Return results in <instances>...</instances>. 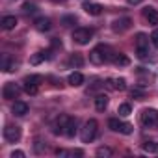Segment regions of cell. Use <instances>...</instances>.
<instances>
[{
    "instance_id": "35",
    "label": "cell",
    "mask_w": 158,
    "mask_h": 158,
    "mask_svg": "<svg viewBox=\"0 0 158 158\" xmlns=\"http://www.w3.org/2000/svg\"><path fill=\"white\" fill-rule=\"evenodd\" d=\"M52 47H54V48H58V47L61 48V41H58V39H52Z\"/></svg>"
},
{
    "instance_id": "33",
    "label": "cell",
    "mask_w": 158,
    "mask_h": 158,
    "mask_svg": "<svg viewBox=\"0 0 158 158\" xmlns=\"http://www.w3.org/2000/svg\"><path fill=\"white\" fill-rule=\"evenodd\" d=\"M11 158H24V152L23 151H13L11 152Z\"/></svg>"
},
{
    "instance_id": "29",
    "label": "cell",
    "mask_w": 158,
    "mask_h": 158,
    "mask_svg": "<svg viewBox=\"0 0 158 158\" xmlns=\"http://www.w3.org/2000/svg\"><path fill=\"white\" fill-rule=\"evenodd\" d=\"M15 67H17V63H15V61H10V63H8V61H4V69H6L8 73H13V71H15Z\"/></svg>"
},
{
    "instance_id": "32",
    "label": "cell",
    "mask_w": 158,
    "mask_h": 158,
    "mask_svg": "<svg viewBox=\"0 0 158 158\" xmlns=\"http://www.w3.org/2000/svg\"><path fill=\"white\" fill-rule=\"evenodd\" d=\"M121 132H123V134H132V125H130V123H125Z\"/></svg>"
},
{
    "instance_id": "7",
    "label": "cell",
    "mask_w": 158,
    "mask_h": 158,
    "mask_svg": "<svg viewBox=\"0 0 158 158\" xmlns=\"http://www.w3.org/2000/svg\"><path fill=\"white\" fill-rule=\"evenodd\" d=\"M4 138L8 139V141H11V143H15V141H19L21 139V128L19 127H6L4 128Z\"/></svg>"
},
{
    "instance_id": "11",
    "label": "cell",
    "mask_w": 158,
    "mask_h": 158,
    "mask_svg": "<svg viewBox=\"0 0 158 158\" xmlns=\"http://www.w3.org/2000/svg\"><path fill=\"white\" fill-rule=\"evenodd\" d=\"M50 58V52H35V54H32L30 56V65H39L41 61H45V60H48Z\"/></svg>"
},
{
    "instance_id": "4",
    "label": "cell",
    "mask_w": 158,
    "mask_h": 158,
    "mask_svg": "<svg viewBox=\"0 0 158 158\" xmlns=\"http://www.w3.org/2000/svg\"><path fill=\"white\" fill-rule=\"evenodd\" d=\"M91 35H93V32L89 28H76L73 32V41L78 43V45H88L89 39H91Z\"/></svg>"
},
{
    "instance_id": "26",
    "label": "cell",
    "mask_w": 158,
    "mask_h": 158,
    "mask_svg": "<svg viewBox=\"0 0 158 158\" xmlns=\"http://www.w3.org/2000/svg\"><path fill=\"white\" fill-rule=\"evenodd\" d=\"M23 11H24V13L28 15V13H35V11H37V8H35L34 4H30V2H26V4L23 6Z\"/></svg>"
},
{
    "instance_id": "18",
    "label": "cell",
    "mask_w": 158,
    "mask_h": 158,
    "mask_svg": "<svg viewBox=\"0 0 158 158\" xmlns=\"http://www.w3.org/2000/svg\"><path fill=\"white\" fill-rule=\"evenodd\" d=\"M67 65H71V67H82L84 65V60H82L80 54H71L69 60H67Z\"/></svg>"
},
{
    "instance_id": "2",
    "label": "cell",
    "mask_w": 158,
    "mask_h": 158,
    "mask_svg": "<svg viewBox=\"0 0 158 158\" xmlns=\"http://www.w3.org/2000/svg\"><path fill=\"white\" fill-rule=\"evenodd\" d=\"M43 84V76L41 74H30L26 76L24 80H23V86H24V91L28 95H35L39 91V86Z\"/></svg>"
},
{
    "instance_id": "12",
    "label": "cell",
    "mask_w": 158,
    "mask_h": 158,
    "mask_svg": "<svg viewBox=\"0 0 158 158\" xmlns=\"http://www.w3.org/2000/svg\"><path fill=\"white\" fill-rule=\"evenodd\" d=\"M69 84L73 86V88H78V86H82L84 84V74L82 73H71L69 74Z\"/></svg>"
},
{
    "instance_id": "25",
    "label": "cell",
    "mask_w": 158,
    "mask_h": 158,
    "mask_svg": "<svg viewBox=\"0 0 158 158\" xmlns=\"http://www.w3.org/2000/svg\"><path fill=\"white\" fill-rule=\"evenodd\" d=\"M97 156H112V149L110 147H99L97 149Z\"/></svg>"
},
{
    "instance_id": "9",
    "label": "cell",
    "mask_w": 158,
    "mask_h": 158,
    "mask_svg": "<svg viewBox=\"0 0 158 158\" xmlns=\"http://www.w3.org/2000/svg\"><path fill=\"white\" fill-rule=\"evenodd\" d=\"M143 17L149 21V24H158V10H154V8H145V10H143Z\"/></svg>"
},
{
    "instance_id": "5",
    "label": "cell",
    "mask_w": 158,
    "mask_h": 158,
    "mask_svg": "<svg viewBox=\"0 0 158 158\" xmlns=\"http://www.w3.org/2000/svg\"><path fill=\"white\" fill-rule=\"evenodd\" d=\"M156 123H158V112H156V110L147 108V110L141 112V125H143V127H152V125H156Z\"/></svg>"
},
{
    "instance_id": "36",
    "label": "cell",
    "mask_w": 158,
    "mask_h": 158,
    "mask_svg": "<svg viewBox=\"0 0 158 158\" xmlns=\"http://www.w3.org/2000/svg\"><path fill=\"white\" fill-rule=\"evenodd\" d=\"M139 2H141V0H128L130 6H136V4H139Z\"/></svg>"
},
{
    "instance_id": "16",
    "label": "cell",
    "mask_w": 158,
    "mask_h": 158,
    "mask_svg": "<svg viewBox=\"0 0 158 158\" xmlns=\"http://www.w3.org/2000/svg\"><path fill=\"white\" fill-rule=\"evenodd\" d=\"M84 11H86L88 15H95V17H97V15L102 13V6H101V4H89V2H88V4H84Z\"/></svg>"
},
{
    "instance_id": "17",
    "label": "cell",
    "mask_w": 158,
    "mask_h": 158,
    "mask_svg": "<svg viewBox=\"0 0 158 158\" xmlns=\"http://www.w3.org/2000/svg\"><path fill=\"white\" fill-rule=\"evenodd\" d=\"M15 26H17V17L6 15V17L2 19V28H4V30H13Z\"/></svg>"
},
{
    "instance_id": "23",
    "label": "cell",
    "mask_w": 158,
    "mask_h": 158,
    "mask_svg": "<svg viewBox=\"0 0 158 158\" xmlns=\"http://www.w3.org/2000/svg\"><path fill=\"white\" fill-rule=\"evenodd\" d=\"M143 151H149V152H158V141H147L143 145Z\"/></svg>"
},
{
    "instance_id": "22",
    "label": "cell",
    "mask_w": 158,
    "mask_h": 158,
    "mask_svg": "<svg viewBox=\"0 0 158 158\" xmlns=\"http://www.w3.org/2000/svg\"><path fill=\"white\" fill-rule=\"evenodd\" d=\"M114 89H119V91L127 89V80H125V78H115V80H114Z\"/></svg>"
},
{
    "instance_id": "31",
    "label": "cell",
    "mask_w": 158,
    "mask_h": 158,
    "mask_svg": "<svg viewBox=\"0 0 158 158\" xmlns=\"http://www.w3.org/2000/svg\"><path fill=\"white\" fill-rule=\"evenodd\" d=\"M151 39H152V45H154V47L158 48V28H156V30H154V32L151 34Z\"/></svg>"
},
{
    "instance_id": "10",
    "label": "cell",
    "mask_w": 158,
    "mask_h": 158,
    "mask_svg": "<svg viewBox=\"0 0 158 158\" xmlns=\"http://www.w3.org/2000/svg\"><path fill=\"white\" fill-rule=\"evenodd\" d=\"M130 19L128 17H123V19H117L115 23H114V30L115 32H125V30H128L130 28Z\"/></svg>"
},
{
    "instance_id": "1",
    "label": "cell",
    "mask_w": 158,
    "mask_h": 158,
    "mask_svg": "<svg viewBox=\"0 0 158 158\" xmlns=\"http://www.w3.org/2000/svg\"><path fill=\"white\" fill-rule=\"evenodd\" d=\"M110 60H114V54L108 45H99L89 52V61L93 65H102L104 61H110Z\"/></svg>"
},
{
    "instance_id": "14",
    "label": "cell",
    "mask_w": 158,
    "mask_h": 158,
    "mask_svg": "<svg viewBox=\"0 0 158 158\" xmlns=\"http://www.w3.org/2000/svg\"><path fill=\"white\" fill-rule=\"evenodd\" d=\"M67 121H69V115H60V119H58L56 125H54V132H56V134H65Z\"/></svg>"
},
{
    "instance_id": "8",
    "label": "cell",
    "mask_w": 158,
    "mask_h": 158,
    "mask_svg": "<svg viewBox=\"0 0 158 158\" xmlns=\"http://www.w3.org/2000/svg\"><path fill=\"white\" fill-rule=\"evenodd\" d=\"M34 26H35L37 32H48L50 26H52V23H50V19H47V17H39V19H35Z\"/></svg>"
},
{
    "instance_id": "30",
    "label": "cell",
    "mask_w": 158,
    "mask_h": 158,
    "mask_svg": "<svg viewBox=\"0 0 158 158\" xmlns=\"http://www.w3.org/2000/svg\"><path fill=\"white\" fill-rule=\"evenodd\" d=\"M61 23H63V26H71V24H74V23H76V19H74V17H63V19H61Z\"/></svg>"
},
{
    "instance_id": "21",
    "label": "cell",
    "mask_w": 158,
    "mask_h": 158,
    "mask_svg": "<svg viewBox=\"0 0 158 158\" xmlns=\"http://www.w3.org/2000/svg\"><path fill=\"white\" fill-rule=\"evenodd\" d=\"M123 125H125V123H121V121L115 119V117H112V119L108 121V127H110L114 132H121V130H123Z\"/></svg>"
},
{
    "instance_id": "3",
    "label": "cell",
    "mask_w": 158,
    "mask_h": 158,
    "mask_svg": "<svg viewBox=\"0 0 158 158\" xmlns=\"http://www.w3.org/2000/svg\"><path fill=\"white\" fill-rule=\"evenodd\" d=\"M97 121L95 119H89L86 125H84V128H82V132H80V138H82V141L84 143H89V141H93V138L97 136Z\"/></svg>"
},
{
    "instance_id": "34",
    "label": "cell",
    "mask_w": 158,
    "mask_h": 158,
    "mask_svg": "<svg viewBox=\"0 0 158 158\" xmlns=\"http://www.w3.org/2000/svg\"><path fill=\"white\" fill-rule=\"evenodd\" d=\"M132 97H138L139 99V97H143V91L141 89H132Z\"/></svg>"
},
{
    "instance_id": "6",
    "label": "cell",
    "mask_w": 158,
    "mask_h": 158,
    "mask_svg": "<svg viewBox=\"0 0 158 158\" xmlns=\"http://www.w3.org/2000/svg\"><path fill=\"white\" fill-rule=\"evenodd\" d=\"M2 95H4V99H17V97L21 95V88H19L17 84L10 82V84H6V86H4Z\"/></svg>"
},
{
    "instance_id": "28",
    "label": "cell",
    "mask_w": 158,
    "mask_h": 158,
    "mask_svg": "<svg viewBox=\"0 0 158 158\" xmlns=\"http://www.w3.org/2000/svg\"><path fill=\"white\" fill-rule=\"evenodd\" d=\"M130 104H121L119 106V115H130Z\"/></svg>"
},
{
    "instance_id": "15",
    "label": "cell",
    "mask_w": 158,
    "mask_h": 158,
    "mask_svg": "<svg viewBox=\"0 0 158 158\" xmlns=\"http://www.w3.org/2000/svg\"><path fill=\"white\" fill-rule=\"evenodd\" d=\"M76 127H78V121H76V117H69V121H67V127H65V136H67V138H73V136L76 134Z\"/></svg>"
},
{
    "instance_id": "24",
    "label": "cell",
    "mask_w": 158,
    "mask_h": 158,
    "mask_svg": "<svg viewBox=\"0 0 158 158\" xmlns=\"http://www.w3.org/2000/svg\"><path fill=\"white\" fill-rule=\"evenodd\" d=\"M136 47H147V37H145V34H138V35H136Z\"/></svg>"
},
{
    "instance_id": "20",
    "label": "cell",
    "mask_w": 158,
    "mask_h": 158,
    "mask_svg": "<svg viewBox=\"0 0 158 158\" xmlns=\"http://www.w3.org/2000/svg\"><path fill=\"white\" fill-rule=\"evenodd\" d=\"M128 63H130L128 56H125V54H115V56H114V65H117V67H127Z\"/></svg>"
},
{
    "instance_id": "19",
    "label": "cell",
    "mask_w": 158,
    "mask_h": 158,
    "mask_svg": "<svg viewBox=\"0 0 158 158\" xmlns=\"http://www.w3.org/2000/svg\"><path fill=\"white\" fill-rule=\"evenodd\" d=\"M106 106H108V97H106V95H97V99H95V108H97L99 112H104Z\"/></svg>"
},
{
    "instance_id": "37",
    "label": "cell",
    "mask_w": 158,
    "mask_h": 158,
    "mask_svg": "<svg viewBox=\"0 0 158 158\" xmlns=\"http://www.w3.org/2000/svg\"><path fill=\"white\" fill-rule=\"evenodd\" d=\"M52 2H56V4H60V2H65V0H52Z\"/></svg>"
},
{
    "instance_id": "27",
    "label": "cell",
    "mask_w": 158,
    "mask_h": 158,
    "mask_svg": "<svg viewBox=\"0 0 158 158\" xmlns=\"http://www.w3.org/2000/svg\"><path fill=\"white\" fill-rule=\"evenodd\" d=\"M136 52H138V58H139V60H145V58H147V54H149L147 47H138V48H136Z\"/></svg>"
},
{
    "instance_id": "13",
    "label": "cell",
    "mask_w": 158,
    "mask_h": 158,
    "mask_svg": "<svg viewBox=\"0 0 158 158\" xmlns=\"http://www.w3.org/2000/svg\"><path fill=\"white\" fill-rule=\"evenodd\" d=\"M11 112H13L15 115H19V117H21V115H26V114H28V104H26V102H21V101H15Z\"/></svg>"
}]
</instances>
